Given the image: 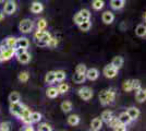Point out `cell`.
<instances>
[{
  "mask_svg": "<svg viewBox=\"0 0 146 131\" xmlns=\"http://www.w3.org/2000/svg\"><path fill=\"white\" fill-rule=\"evenodd\" d=\"M116 98V92L113 88H108V90H104L99 93V102L103 106L109 105L111 104Z\"/></svg>",
  "mask_w": 146,
  "mask_h": 131,
  "instance_id": "6da1fadb",
  "label": "cell"
},
{
  "mask_svg": "<svg viewBox=\"0 0 146 131\" xmlns=\"http://www.w3.org/2000/svg\"><path fill=\"white\" fill-rule=\"evenodd\" d=\"M33 27H34V23L31 19H23L19 23V31L21 33H24V34L31 33Z\"/></svg>",
  "mask_w": 146,
  "mask_h": 131,
  "instance_id": "7a4b0ae2",
  "label": "cell"
},
{
  "mask_svg": "<svg viewBox=\"0 0 146 131\" xmlns=\"http://www.w3.org/2000/svg\"><path fill=\"white\" fill-rule=\"evenodd\" d=\"M3 3V12L6 14L11 15L17 11V3L14 0H6Z\"/></svg>",
  "mask_w": 146,
  "mask_h": 131,
  "instance_id": "3957f363",
  "label": "cell"
},
{
  "mask_svg": "<svg viewBox=\"0 0 146 131\" xmlns=\"http://www.w3.org/2000/svg\"><path fill=\"white\" fill-rule=\"evenodd\" d=\"M78 93H79V96L82 98L83 100H90L93 97V90L90 88L88 86H83L81 87L79 91H78Z\"/></svg>",
  "mask_w": 146,
  "mask_h": 131,
  "instance_id": "277c9868",
  "label": "cell"
},
{
  "mask_svg": "<svg viewBox=\"0 0 146 131\" xmlns=\"http://www.w3.org/2000/svg\"><path fill=\"white\" fill-rule=\"evenodd\" d=\"M103 73L106 78L112 79V78H115V76L118 74V69H116L111 63H110V65H107V66L104 67Z\"/></svg>",
  "mask_w": 146,
  "mask_h": 131,
  "instance_id": "5b68a950",
  "label": "cell"
},
{
  "mask_svg": "<svg viewBox=\"0 0 146 131\" xmlns=\"http://www.w3.org/2000/svg\"><path fill=\"white\" fill-rule=\"evenodd\" d=\"M25 105L23 104H21L20 102H17V103H10V112L14 115V116H17L19 117L20 115H21V112L22 110L24 109Z\"/></svg>",
  "mask_w": 146,
  "mask_h": 131,
  "instance_id": "8992f818",
  "label": "cell"
},
{
  "mask_svg": "<svg viewBox=\"0 0 146 131\" xmlns=\"http://www.w3.org/2000/svg\"><path fill=\"white\" fill-rule=\"evenodd\" d=\"M108 125H109L113 130H117V131H125L127 130V126L121 124V122L119 121V119L115 118V117L111 118V120L108 122Z\"/></svg>",
  "mask_w": 146,
  "mask_h": 131,
  "instance_id": "52a82bcc",
  "label": "cell"
},
{
  "mask_svg": "<svg viewBox=\"0 0 146 131\" xmlns=\"http://www.w3.org/2000/svg\"><path fill=\"white\" fill-rule=\"evenodd\" d=\"M14 53H15V48H5L0 55V63L10 60L14 56Z\"/></svg>",
  "mask_w": 146,
  "mask_h": 131,
  "instance_id": "ba28073f",
  "label": "cell"
},
{
  "mask_svg": "<svg viewBox=\"0 0 146 131\" xmlns=\"http://www.w3.org/2000/svg\"><path fill=\"white\" fill-rule=\"evenodd\" d=\"M31 109L29 107H24V109L22 110L21 115L19 116V118L21 119L25 125H32V120H31Z\"/></svg>",
  "mask_w": 146,
  "mask_h": 131,
  "instance_id": "9c48e42d",
  "label": "cell"
},
{
  "mask_svg": "<svg viewBox=\"0 0 146 131\" xmlns=\"http://www.w3.org/2000/svg\"><path fill=\"white\" fill-rule=\"evenodd\" d=\"M98 75H99V71H98L96 68L87 69L85 72L86 79H88V80H91V81H95L98 78Z\"/></svg>",
  "mask_w": 146,
  "mask_h": 131,
  "instance_id": "30bf717a",
  "label": "cell"
},
{
  "mask_svg": "<svg viewBox=\"0 0 146 131\" xmlns=\"http://www.w3.org/2000/svg\"><path fill=\"white\" fill-rule=\"evenodd\" d=\"M102 20H103V22L105 24H111L113 22V20H115V15L111 11H106V12L103 13Z\"/></svg>",
  "mask_w": 146,
  "mask_h": 131,
  "instance_id": "8fae6325",
  "label": "cell"
},
{
  "mask_svg": "<svg viewBox=\"0 0 146 131\" xmlns=\"http://www.w3.org/2000/svg\"><path fill=\"white\" fill-rule=\"evenodd\" d=\"M102 127H103V120H102L100 117H96V118H94L92 120V122H91L92 130L98 131L102 129Z\"/></svg>",
  "mask_w": 146,
  "mask_h": 131,
  "instance_id": "7c38bea8",
  "label": "cell"
},
{
  "mask_svg": "<svg viewBox=\"0 0 146 131\" xmlns=\"http://www.w3.org/2000/svg\"><path fill=\"white\" fill-rule=\"evenodd\" d=\"M17 57V59H18L19 63H29L31 61V54H29L27 53V50L26 51H24V53H22V54H20V55H18Z\"/></svg>",
  "mask_w": 146,
  "mask_h": 131,
  "instance_id": "4fadbf2b",
  "label": "cell"
},
{
  "mask_svg": "<svg viewBox=\"0 0 146 131\" xmlns=\"http://www.w3.org/2000/svg\"><path fill=\"white\" fill-rule=\"evenodd\" d=\"M44 10V6L42 2H39V1H34L33 3H32V6H31V11L33 13H40L42 11Z\"/></svg>",
  "mask_w": 146,
  "mask_h": 131,
  "instance_id": "5bb4252c",
  "label": "cell"
},
{
  "mask_svg": "<svg viewBox=\"0 0 146 131\" xmlns=\"http://www.w3.org/2000/svg\"><path fill=\"white\" fill-rule=\"evenodd\" d=\"M30 46V42L26 37H19L17 38V44H15V47H21V48H25L27 49Z\"/></svg>",
  "mask_w": 146,
  "mask_h": 131,
  "instance_id": "9a60e30c",
  "label": "cell"
},
{
  "mask_svg": "<svg viewBox=\"0 0 146 131\" xmlns=\"http://www.w3.org/2000/svg\"><path fill=\"white\" fill-rule=\"evenodd\" d=\"M127 112L129 114V116L131 117L132 120H136V119L140 117V109L139 108H136V107H130Z\"/></svg>",
  "mask_w": 146,
  "mask_h": 131,
  "instance_id": "2e32d148",
  "label": "cell"
},
{
  "mask_svg": "<svg viewBox=\"0 0 146 131\" xmlns=\"http://www.w3.org/2000/svg\"><path fill=\"white\" fill-rule=\"evenodd\" d=\"M118 119H119V121H120L121 124H123V125H125V126L129 125V124L132 121V119H131V117L129 116V114L127 112H121V114L119 115Z\"/></svg>",
  "mask_w": 146,
  "mask_h": 131,
  "instance_id": "e0dca14e",
  "label": "cell"
},
{
  "mask_svg": "<svg viewBox=\"0 0 146 131\" xmlns=\"http://www.w3.org/2000/svg\"><path fill=\"white\" fill-rule=\"evenodd\" d=\"M135 92H136V93H135V98H136V100H137L139 103L145 102V100H146V91L145 90L140 88V90H137V91H135Z\"/></svg>",
  "mask_w": 146,
  "mask_h": 131,
  "instance_id": "ac0fdd59",
  "label": "cell"
},
{
  "mask_svg": "<svg viewBox=\"0 0 146 131\" xmlns=\"http://www.w3.org/2000/svg\"><path fill=\"white\" fill-rule=\"evenodd\" d=\"M110 7L113 10H120L124 7V0H110Z\"/></svg>",
  "mask_w": 146,
  "mask_h": 131,
  "instance_id": "d6986e66",
  "label": "cell"
},
{
  "mask_svg": "<svg viewBox=\"0 0 146 131\" xmlns=\"http://www.w3.org/2000/svg\"><path fill=\"white\" fill-rule=\"evenodd\" d=\"M73 81L76 84H81V83H84V81L86 80V76L84 73H79V72H75L72 76Z\"/></svg>",
  "mask_w": 146,
  "mask_h": 131,
  "instance_id": "ffe728a7",
  "label": "cell"
},
{
  "mask_svg": "<svg viewBox=\"0 0 146 131\" xmlns=\"http://www.w3.org/2000/svg\"><path fill=\"white\" fill-rule=\"evenodd\" d=\"M3 42H5V45H6L7 48H15V44H17V38L15 37L9 36Z\"/></svg>",
  "mask_w": 146,
  "mask_h": 131,
  "instance_id": "44dd1931",
  "label": "cell"
},
{
  "mask_svg": "<svg viewBox=\"0 0 146 131\" xmlns=\"http://www.w3.org/2000/svg\"><path fill=\"white\" fill-rule=\"evenodd\" d=\"M112 117H113V115H112V112H110V110H104V112H102V116H100L103 122H106L107 125H108V122L111 120Z\"/></svg>",
  "mask_w": 146,
  "mask_h": 131,
  "instance_id": "7402d4cb",
  "label": "cell"
},
{
  "mask_svg": "<svg viewBox=\"0 0 146 131\" xmlns=\"http://www.w3.org/2000/svg\"><path fill=\"white\" fill-rule=\"evenodd\" d=\"M45 82L47 84H54L56 82V76H55V71H49L45 75Z\"/></svg>",
  "mask_w": 146,
  "mask_h": 131,
  "instance_id": "603a6c76",
  "label": "cell"
},
{
  "mask_svg": "<svg viewBox=\"0 0 146 131\" xmlns=\"http://www.w3.org/2000/svg\"><path fill=\"white\" fill-rule=\"evenodd\" d=\"M111 65H112L116 69L119 70V69L123 66V58L120 56L113 57V59H112V61H111Z\"/></svg>",
  "mask_w": 146,
  "mask_h": 131,
  "instance_id": "cb8c5ba5",
  "label": "cell"
},
{
  "mask_svg": "<svg viewBox=\"0 0 146 131\" xmlns=\"http://www.w3.org/2000/svg\"><path fill=\"white\" fill-rule=\"evenodd\" d=\"M68 124L70 126H72V127H74V126H78L80 124V117L78 116V115H70L69 117H68Z\"/></svg>",
  "mask_w": 146,
  "mask_h": 131,
  "instance_id": "d4e9b609",
  "label": "cell"
},
{
  "mask_svg": "<svg viewBox=\"0 0 146 131\" xmlns=\"http://www.w3.org/2000/svg\"><path fill=\"white\" fill-rule=\"evenodd\" d=\"M46 95L48 96L49 98H56L58 95H59V92H58V88L57 87H49L47 88V91H46Z\"/></svg>",
  "mask_w": 146,
  "mask_h": 131,
  "instance_id": "484cf974",
  "label": "cell"
},
{
  "mask_svg": "<svg viewBox=\"0 0 146 131\" xmlns=\"http://www.w3.org/2000/svg\"><path fill=\"white\" fill-rule=\"evenodd\" d=\"M135 34L139 36V37H145L146 35V26L144 24L137 25L136 30H135Z\"/></svg>",
  "mask_w": 146,
  "mask_h": 131,
  "instance_id": "4316f807",
  "label": "cell"
},
{
  "mask_svg": "<svg viewBox=\"0 0 146 131\" xmlns=\"http://www.w3.org/2000/svg\"><path fill=\"white\" fill-rule=\"evenodd\" d=\"M61 110L63 112H70L72 110V103L69 100H64L61 103Z\"/></svg>",
  "mask_w": 146,
  "mask_h": 131,
  "instance_id": "83f0119b",
  "label": "cell"
},
{
  "mask_svg": "<svg viewBox=\"0 0 146 131\" xmlns=\"http://www.w3.org/2000/svg\"><path fill=\"white\" fill-rule=\"evenodd\" d=\"M105 6V2H104V0H93V2H92V7H93V9L94 10H102Z\"/></svg>",
  "mask_w": 146,
  "mask_h": 131,
  "instance_id": "f1b7e54d",
  "label": "cell"
},
{
  "mask_svg": "<svg viewBox=\"0 0 146 131\" xmlns=\"http://www.w3.org/2000/svg\"><path fill=\"white\" fill-rule=\"evenodd\" d=\"M91 26H92L91 21H90V20H87V21H84V22L80 23V24H79V29L82 32H87V31H90Z\"/></svg>",
  "mask_w": 146,
  "mask_h": 131,
  "instance_id": "f546056e",
  "label": "cell"
},
{
  "mask_svg": "<svg viewBox=\"0 0 146 131\" xmlns=\"http://www.w3.org/2000/svg\"><path fill=\"white\" fill-rule=\"evenodd\" d=\"M55 76H56V82H62L66 78H67V74L64 71L62 70H59V71H55Z\"/></svg>",
  "mask_w": 146,
  "mask_h": 131,
  "instance_id": "4dcf8cb0",
  "label": "cell"
},
{
  "mask_svg": "<svg viewBox=\"0 0 146 131\" xmlns=\"http://www.w3.org/2000/svg\"><path fill=\"white\" fill-rule=\"evenodd\" d=\"M20 100H21V95L18 92H12L9 95V102L10 103H17V102H20Z\"/></svg>",
  "mask_w": 146,
  "mask_h": 131,
  "instance_id": "1f68e13d",
  "label": "cell"
},
{
  "mask_svg": "<svg viewBox=\"0 0 146 131\" xmlns=\"http://www.w3.org/2000/svg\"><path fill=\"white\" fill-rule=\"evenodd\" d=\"M42 119V115L39 112H31V120H32V124H35V122H39Z\"/></svg>",
  "mask_w": 146,
  "mask_h": 131,
  "instance_id": "d6a6232c",
  "label": "cell"
},
{
  "mask_svg": "<svg viewBox=\"0 0 146 131\" xmlns=\"http://www.w3.org/2000/svg\"><path fill=\"white\" fill-rule=\"evenodd\" d=\"M19 81L20 82H27L29 81V79H30V74H29V72H26V71H22L18 76Z\"/></svg>",
  "mask_w": 146,
  "mask_h": 131,
  "instance_id": "836d02e7",
  "label": "cell"
},
{
  "mask_svg": "<svg viewBox=\"0 0 146 131\" xmlns=\"http://www.w3.org/2000/svg\"><path fill=\"white\" fill-rule=\"evenodd\" d=\"M122 88L124 92H131L132 91V80H127V81L123 82Z\"/></svg>",
  "mask_w": 146,
  "mask_h": 131,
  "instance_id": "e575fe53",
  "label": "cell"
},
{
  "mask_svg": "<svg viewBox=\"0 0 146 131\" xmlns=\"http://www.w3.org/2000/svg\"><path fill=\"white\" fill-rule=\"evenodd\" d=\"M57 88H58L59 94H64L69 91V85H68L67 83H61V84H59V86L57 87Z\"/></svg>",
  "mask_w": 146,
  "mask_h": 131,
  "instance_id": "d590c367",
  "label": "cell"
},
{
  "mask_svg": "<svg viewBox=\"0 0 146 131\" xmlns=\"http://www.w3.org/2000/svg\"><path fill=\"white\" fill-rule=\"evenodd\" d=\"M57 45H58V39L55 37H52V36H51V38L47 42V47H49V48H56Z\"/></svg>",
  "mask_w": 146,
  "mask_h": 131,
  "instance_id": "8d00e7d4",
  "label": "cell"
},
{
  "mask_svg": "<svg viewBox=\"0 0 146 131\" xmlns=\"http://www.w3.org/2000/svg\"><path fill=\"white\" fill-rule=\"evenodd\" d=\"M86 70H87V68H86L85 65H84V63H80V65H78V66H76V68H75V72H79V73H84V74H85Z\"/></svg>",
  "mask_w": 146,
  "mask_h": 131,
  "instance_id": "74e56055",
  "label": "cell"
},
{
  "mask_svg": "<svg viewBox=\"0 0 146 131\" xmlns=\"http://www.w3.org/2000/svg\"><path fill=\"white\" fill-rule=\"evenodd\" d=\"M142 88V83L140 80H132V91H137Z\"/></svg>",
  "mask_w": 146,
  "mask_h": 131,
  "instance_id": "f35d334b",
  "label": "cell"
},
{
  "mask_svg": "<svg viewBox=\"0 0 146 131\" xmlns=\"http://www.w3.org/2000/svg\"><path fill=\"white\" fill-rule=\"evenodd\" d=\"M37 27L38 30H45L47 27V22L45 19H39L38 22H37Z\"/></svg>",
  "mask_w": 146,
  "mask_h": 131,
  "instance_id": "ab89813d",
  "label": "cell"
},
{
  "mask_svg": "<svg viewBox=\"0 0 146 131\" xmlns=\"http://www.w3.org/2000/svg\"><path fill=\"white\" fill-rule=\"evenodd\" d=\"M37 130L38 131H51L52 130V128H51L48 124H40V125L38 126Z\"/></svg>",
  "mask_w": 146,
  "mask_h": 131,
  "instance_id": "60d3db41",
  "label": "cell"
},
{
  "mask_svg": "<svg viewBox=\"0 0 146 131\" xmlns=\"http://www.w3.org/2000/svg\"><path fill=\"white\" fill-rule=\"evenodd\" d=\"M11 126H10V124L9 122H1L0 124V131H9L11 128H10Z\"/></svg>",
  "mask_w": 146,
  "mask_h": 131,
  "instance_id": "b9f144b4",
  "label": "cell"
},
{
  "mask_svg": "<svg viewBox=\"0 0 146 131\" xmlns=\"http://www.w3.org/2000/svg\"><path fill=\"white\" fill-rule=\"evenodd\" d=\"M45 33H46L45 30H38V31L34 34V37H35V39H40V38L43 37V35Z\"/></svg>",
  "mask_w": 146,
  "mask_h": 131,
  "instance_id": "7bdbcfd3",
  "label": "cell"
},
{
  "mask_svg": "<svg viewBox=\"0 0 146 131\" xmlns=\"http://www.w3.org/2000/svg\"><path fill=\"white\" fill-rule=\"evenodd\" d=\"M23 130H25V131H33V130H34V128H33V127H32L31 125H27V127H25Z\"/></svg>",
  "mask_w": 146,
  "mask_h": 131,
  "instance_id": "ee69618b",
  "label": "cell"
},
{
  "mask_svg": "<svg viewBox=\"0 0 146 131\" xmlns=\"http://www.w3.org/2000/svg\"><path fill=\"white\" fill-rule=\"evenodd\" d=\"M2 20H5V12H3V10H0V22Z\"/></svg>",
  "mask_w": 146,
  "mask_h": 131,
  "instance_id": "f6af8a7d",
  "label": "cell"
},
{
  "mask_svg": "<svg viewBox=\"0 0 146 131\" xmlns=\"http://www.w3.org/2000/svg\"><path fill=\"white\" fill-rule=\"evenodd\" d=\"M5 1H6V0H0V3H3Z\"/></svg>",
  "mask_w": 146,
  "mask_h": 131,
  "instance_id": "bcb514c9",
  "label": "cell"
}]
</instances>
